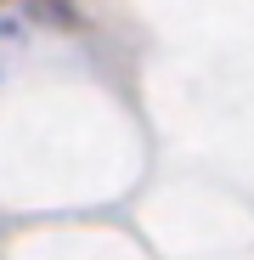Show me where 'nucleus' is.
Returning <instances> with one entry per match:
<instances>
[{
    "mask_svg": "<svg viewBox=\"0 0 254 260\" xmlns=\"http://www.w3.org/2000/svg\"><path fill=\"white\" fill-rule=\"evenodd\" d=\"M23 12L40 28H57V34H79L85 28V12L74 6V0H23Z\"/></svg>",
    "mask_w": 254,
    "mask_h": 260,
    "instance_id": "obj_1",
    "label": "nucleus"
}]
</instances>
